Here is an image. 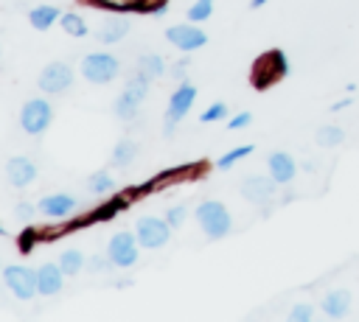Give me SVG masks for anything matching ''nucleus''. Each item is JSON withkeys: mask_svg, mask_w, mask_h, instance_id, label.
Here are the masks:
<instances>
[{"mask_svg": "<svg viewBox=\"0 0 359 322\" xmlns=\"http://www.w3.org/2000/svg\"><path fill=\"white\" fill-rule=\"evenodd\" d=\"M314 137H317V143L325 146V148H334V146L345 143V132H342L339 126H331V123H328V126H320Z\"/></svg>", "mask_w": 359, "mask_h": 322, "instance_id": "nucleus-21", "label": "nucleus"}, {"mask_svg": "<svg viewBox=\"0 0 359 322\" xmlns=\"http://www.w3.org/2000/svg\"><path fill=\"white\" fill-rule=\"evenodd\" d=\"M185 64H188V62H177V64H174V78H185Z\"/></svg>", "mask_w": 359, "mask_h": 322, "instance_id": "nucleus-35", "label": "nucleus"}, {"mask_svg": "<svg viewBox=\"0 0 359 322\" xmlns=\"http://www.w3.org/2000/svg\"><path fill=\"white\" fill-rule=\"evenodd\" d=\"M137 154V143L135 140H121L112 151V165H129Z\"/></svg>", "mask_w": 359, "mask_h": 322, "instance_id": "nucleus-23", "label": "nucleus"}, {"mask_svg": "<svg viewBox=\"0 0 359 322\" xmlns=\"http://www.w3.org/2000/svg\"><path fill=\"white\" fill-rule=\"evenodd\" d=\"M311 314H314V308H311L309 302H297V305L289 311V319H292V322H309Z\"/></svg>", "mask_w": 359, "mask_h": 322, "instance_id": "nucleus-29", "label": "nucleus"}, {"mask_svg": "<svg viewBox=\"0 0 359 322\" xmlns=\"http://www.w3.org/2000/svg\"><path fill=\"white\" fill-rule=\"evenodd\" d=\"M137 73H143L146 78H157V76H163V73H165V62H163V56H160V53H143V56L137 59Z\"/></svg>", "mask_w": 359, "mask_h": 322, "instance_id": "nucleus-20", "label": "nucleus"}, {"mask_svg": "<svg viewBox=\"0 0 359 322\" xmlns=\"http://www.w3.org/2000/svg\"><path fill=\"white\" fill-rule=\"evenodd\" d=\"M266 165H269V176H272L278 185H289V182L297 176V162H294L292 154H286V151H272L269 160H266Z\"/></svg>", "mask_w": 359, "mask_h": 322, "instance_id": "nucleus-13", "label": "nucleus"}, {"mask_svg": "<svg viewBox=\"0 0 359 322\" xmlns=\"http://www.w3.org/2000/svg\"><path fill=\"white\" fill-rule=\"evenodd\" d=\"M59 22H62V28H65L70 36H87V22H84L79 14L67 11V14L59 17Z\"/></svg>", "mask_w": 359, "mask_h": 322, "instance_id": "nucleus-24", "label": "nucleus"}, {"mask_svg": "<svg viewBox=\"0 0 359 322\" xmlns=\"http://www.w3.org/2000/svg\"><path fill=\"white\" fill-rule=\"evenodd\" d=\"M59 17H62V14H59V8H56V6H36V8H31L28 22H31L36 31H48Z\"/></svg>", "mask_w": 359, "mask_h": 322, "instance_id": "nucleus-19", "label": "nucleus"}, {"mask_svg": "<svg viewBox=\"0 0 359 322\" xmlns=\"http://www.w3.org/2000/svg\"><path fill=\"white\" fill-rule=\"evenodd\" d=\"M59 266H62L65 274H79L81 266H84V255H81L79 249H65V252L59 255Z\"/></svg>", "mask_w": 359, "mask_h": 322, "instance_id": "nucleus-22", "label": "nucleus"}, {"mask_svg": "<svg viewBox=\"0 0 359 322\" xmlns=\"http://www.w3.org/2000/svg\"><path fill=\"white\" fill-rule=\"evenodd\" d=\"M126 31H129V20H123V17H107L98 25L95 39L104 42V45H112V42H121L126 36Z\"/></svg>", "mask_w": 359, "mask_h": 322, "instance_id": "nucleus-18", "label": "nucleus"}, {"mask_svg": "<svg viewBox=\"0 0 359 322\" xmlns=\"http://www.w3.org/2000/svg\"><path fill=\"white\" fill-rule=\"evenodd\" d=\"M213 14V0H196L191 8H188V20L191 22H202Z\"/></svg>", "mask_w": 359, "mask_h": 322, "instance_id": "nucleus-27", "label": "nucleus"}, {"mask_svg": "<svg viewBox=\"0 0 359 322\" xmlns=\"http://www.w3.org/2000/svg\"><path fill=\"white\" fill-rule=\"evenodd\" d=\"M185 216H188V210H185L182 204H174V207H168V213H165V221H168L171 227H180V224L185 221Z\"/></svg>", "mask_w": 359, "mask_h": 322, "instance_id": "nucleus-30", "label": "nucleus"}, {"mask_svg": "<svg viewBox=\"0 0 359 322\" xmlns=\"http://www.w3.org/2000/svg\"><path fill=\"white\" fill-rule=\"evenodd\" d=\"M196 221L205 230V235L213 238V241L216 238H224L230 232V227H233V218H230L227 207L222 202H216V199H208V202H202L196 207Z\"/></svg>", "mask_w": 359, "mask_h": 322, "instance_id": "nucleus-1", "label": "nucleus"}, {"mask_svg": "<svg viewBox=\"0 0 359 322\" xmlns=\"http://www.w3.org/2000/svg\"><path fill=\"white\" fill-rule=\"evenodd\" d=\"M165 39H168L174 48L191 53V50H196V48H202V45L208 42V34L199 31L196 25H171V28L165 31Z\"/></svg>", "mask_w": 359, "mask_h": 322, "instance_id": "nucleus-11", "label": "nucleus"}, {"mask_svg": "<svg viewBox=\"0 0 359 322\" xmlns=\"http://www.w3.org/2000/svg\"><path fill=\"white\" fill-rule=\"evenodd\" d=\"M76 199L73 196H67V193H53V196H45L36 207H39V213H45V216H50V218H65V216H70L73 210H76Z\"/></svg>", "mask_w": 359, "mask_h": 322, "instance_id": "nucleus-16", "label": "nucleus"}, {"mask_svg": "<svg viewBox=\"0 0 359 322\" xmlns=\"http://www.w3.org/2000/svg\"><path fill=\"white\" fill-rule=\"evenodd\" d=\"M87 188H90L93 193H109V190L115 188V179H112L107 171H95V174H90Z\"/></svg>", "mask_w": 359, "mask_h": 322, "instance_id": "nucleus-25", "label": "nucleus"}, {"mask_svg": "<svg viewBox=\"0 0 359 322\" xmlns=\"http://www.w3.org/2000/svg\"><path fill=\"white\" fill-rule=\"evenodd\" d=\"M36 84H39V90H45V92H62V90H67V87L73 84V70H70V64H65V62H50V64L42 67Z\"/></svg>", "mask_w": 359, "mask_h": 322, "instance_id": "nucleus-9", "label": "nucleus"}, {"mask_svg": "<svg viewBox=\"0 0 359 322\" xmlns=\"http://www.w3.org/2000/svg\"><path fill=\"white\" fill-rule=\"evenodd\" d=\"M275 190H278V182H275L272 176H247V179L241 182L244 199H250V202H255V204L269 202V199L275 196Z\"/></svg>", "mask_w": 359, "mask_h": 322, "instance_id": "nucleus-12", "label": "nucleus"}, {"mask_svg": "<svg viewBox=\"0 0 359 322\" xmlns=\"http://www.w3.org/2000/svg\"><path fill=\"white\" fill-rule=\"evenodd\" d=\"M250 120H252V115H250V112H238L233 120H227V129H230V132L244 129V126H250Z\"/></svg>", "mask_w": 359, "mask_h": 322, "instance_id": "nucleus-31", "label": "nucleus"}, {"mask_svg": "<svg viewBox=\"0 0 359 322\" xmlns=\"http://www.w3.org/2000/svg\"><path fill=\"white\" fill-rule=\"evenodd\" d=\"M351 104H353V98H342V101H337L331 109H334V112H339V109H345V106H351Z\"/></svg>", "mask_w": 359, "mask_h": 322, "instance_id": "nucleus-36", "label": "nucleus"}, {"mask_svg": "<svg viewBox=\"0 0 359 322\" xmlns=\"http://www.w3.org/2000/svg\"><path fill=\"white\" fill-rule=\"evenodd\" d=\"M107 263H112V260H109V258H107V260H104V258H93V260H90V269H95V272H101V269H104Z\"/></svg>", "mask_w": 359, "mask_h": 322, "instance_id": "nucleus-34", "label": "nucleus"}, {"mask_svg": "<svg viewBox=\"0 0 359 322\" xmlns=\"http://www.w3.org/2000/svg\"><path fill=\"white\" fill-rule=\"evenodd\" d=\"M286 73H289V62H286L283 50H269V53H264V56L255 62V67H252V84H255L258 90H264V87H269L272 81L283 78Z\"/></svg>", "mask_w": 359, "mask_h": 322, "instance_id": "nucleus-2", "label": "nucleus"}, {"mask_svg": "<svg viewBox=\"0 0 359 322\" xmlns=\"http://www.w3.org/2000/svg\"><path fill=\"white\" fill-rule=\"evenodd\" d=\"M53 120V109L45 98H31L22 112H20V126L28 132V134H42Z\"/></svg>", "mask_w": 359, "mask_h": 322, "instance_id": "nucleus-6", "label": "nucleus"}, {"mask_svg": "<svg viewBox=\"0 0 359 322\" xmlns=\"http://www.w3.org/2000/svg\"><path fill=\"white\" fill-rule=\"evenodd\" d=\"M149 81H151V78H146L143 73L132 76V78L126 81L121 98L115 101V115H121V118H132V115L137 112V106L143 104L146 92H149Z\"/></svg>", "mask_w": 359, "mask_h": 322, "instance_id": "nucleus-5", "label": "nucleus"}, {"mask_svg": "<svg viewBox=\"0 0 359 322\" xmlns=\"http://www.w3.org/2000/svg\"><path fill=\"white\" fill-rule=\"evenodd\" d=\"M264 3H269V0H250V8H261Z\"/></svg>", "mask_w": 359, "mask_h": 322, "instance_id": "nucleus-37", "label": "nucleus"}, {"mask_svg": "<svg viewBox=\"0 0 359 322\" xmlns=\"http://www.w3.org/2000/svg\"><path fill=\"white\" fill-rule=\"evenodd\" d=\"M6 176H8V182H11L14 188H25V185L34 182L36 165H34L28 157H11V160L6 162Z\"/></svg>", "mask_w": 359, "mask_h": 322, "instance_id": "nucleus-14", "label": "nucleus"}, {"mask_svg": "<svg viewBox=\"0 0 359 322\" xmlns=\"http://www.w3.org/2000/svg\"><path fill=\"white\" fill-rule=\"evenodd\" d=\"M247 154H252V146H238V148H230L227 154H222V157H219V162H216V165H219L222 171H227L230 165H236V162H238V160H244Z\"/></svg>", "mask_w": 359, "mask_h": 322, "instance_id": "nucleus-26", "label": "nucleus"}, {"mask_svg": "<svg viewBox=\"0 0 359 322\" xmlns=\"http://www.w3.org/2000/svg\"><path fill=\"white\" fill-rule=\"evenodd\" d=\"M224 115H227V106H224L222 101H216V104H210V106L199 115V120H202V123H213V120H222Z\"/></svg>", "mask_w": 359, "mask_h": 322, "instance_id": "nucleus-28", "label": "nucleus"}, {"mask_svg": "<svg viewBox=\"0 0 359 322\" xmlns=\"http://www.w3.org/2000/svg\"><path fill=\"white\" fill-rule=\"evenodd\" d=\"M3 232H6V230H3V224H0V235H3Z\"/></svg>", "mask_w": 359, "mask_h": 322, "instance_id": "nucleus-38", "label": "nucleus"}, {"mask_svg": "<svg viewBox=\"0 0 359 322\" xmlns=\"http://www.w3.org/2000/svg\"><path fill=\"white\" fill-rule=\"evenodd\" d=\"M320 308H323L325 316H334V319L345 316V314L351 311V291H345V288H334V291H328V294L323 297Z\"/></svg>", "mask_w": 359, "mask_h": 322, "instance_id": "nucleus-17", "label": "nucleus"}, {"mask_svg": "<svg viewBox=\"0 0 359 322\" xmlns=\"http://www.w3.org/2000/svg\"><path fill=\"white\" fill-rule=\"evenodd\" d=\"M3 283L11 288V294L17 300H31L34 294H39L36 269H28V266H6L3 269Z\"/></svg>", "mask_w": 359, "mask_h": 322, "instance_id": "nucleus-7", "label": "nucleus"}, {"mask_svg": "<svg viewBox=\"0 0 359 322\" xmlns=\"http://www.w3.org/2000/svg\"><path fill=\"white\" fill-rule=\"evenodd\" d=\"M135 238H137L140 246L157 249V246H163L171 238V224L165 218H157V216H143L135 224Z\"/></svg>", "mask_w": 359, "mask_h": 322, "instance_id": "nucleus-4", "label": "nucleus"}, {"mask_svg": "<svg viewBox=\"0 0 359 322\" xmlns=\"http://www.w3.org/2000/svg\"><path fill=\"white\" fill-rule=\"evenodd\" d=\"M14 213H17V218H31V216H34V204H28V202H20V204L14 207Z\"/></svg>", "mask_w": 359, "mask_h": 322, "instance_id": "nucleus-33", "label": "nucleus"}, {"mask_svg": "<svg viewBox=\"0 0 359 322\" xmlns=\"http://www.w3.org/2000/svg\"><path fill=\"white\" fill-rule=\"evenodd\" d=\"M62 283H65V272H62L59 263H45V266L36 269V288H39L42 297L56 294L62 288Z\"/></svg>", "mask_w": 359, "mask_h": 322, "instance_id": "nucleus-15", "label": "nucleus"}, {"mask_svg": "<svg viewBox=\"0 0 359 322\" xmlns=\"http://www.w3.org/2000/svg\"><path fill=\"white\" fill-rule=\"evenodd\" d=\"M101 3H107V6H121V8H140V6H143V0H101Z\"/></svg>", "mask_w": 359, "mask_h": 322, "instance_id": "nucleus-32", "label": "nucleus"}, {"mask_svg": "<svg viewBox=\"0 0 359 322\" xmlns=\"http://www.w3.org/2000/svg\"><path fill=\"white\" fill-rule=\"evenodd\" d=\"M121 70V62L112 53H90L81 59V76L93 84H109Z\"/></svg>", "mask_w": 359, "mask_h": 322, "instance_id": "nucleus-3", "label": "nucleus"}, {"mask_svg": "<svg viewBox=\"0 0 359 322\" xmlns=\"http://www.w3.org/2000/svg\"><path fill=\"white\" fill-rule=\"evenodd\" d=\"M194 98H196V87L191 84H180L171 98H168V109H165V134L174 132V126L188 115V109L194 106Z\"/></svg>", "mask_w": 359, "mask_h": 322, "instance_id": "nucleus-8", "label": "nucleus"}, {"mask_svg": "<svg viewBox=\"0 0 359 322\" xmlns=\"http://www.w3.org/2000/svg\"><path fill=\"white\" fill-rule=\"evenodd\" d=\"M135 235L132 232H115L107 244V258L112 260V266H132L137 260V246H135Z\"/></svg>", "mask_w": 359, "mask_h": 322, "instance_id": "nucleus-10", "label": "nucleus"}]
</instances>
